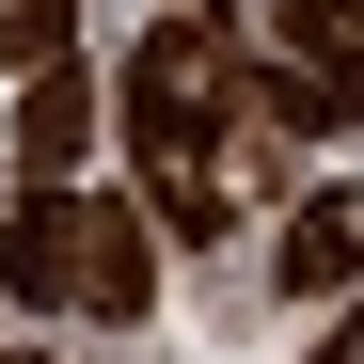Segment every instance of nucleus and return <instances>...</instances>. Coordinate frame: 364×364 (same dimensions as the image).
<instances>
[{
  "instance_id": "nucleus-5",
  "label": "nucleus",
  "mask_w": 364,
  "mask_h": 364,
  "mask_svg": "<svg viewBox=\"0 0 364 364\" xmlns=\"http://www.w3.org/2000/svg\"><path fill=\"white\" fill-rule=\"evenodd\" d=\"M80 301H95V317H143V301H159V254H143V206L127 191L80 206Z\"/></svg>"
},
{
  "instance_id": "nucleus-8",
  "label": "nucleus",
  "mask_w": 364,
  "mask_h": 364,
  "mask_svg": "<svg viewBox=\"0 0 364 364\" xmlns=\"http://www.w3.org/2000/svg\"><path fill=\"white\" fill-rule=\"evenodd\" d=\"M317 364H364V301H348V317H333V348H317Z\"/></svg>"
},
{
  "instance_id": "nucleus-9",
  "label": "nucleus",
  "mask_w": 364,
  "mask_h": 364,
  "mask_svg": "<svg viewBox=\"0 0 364 364\" xmlns=\"http://www.w3.org/2000/svg\"><path fill=\"white\" fill-rule=\"evenodd\" d=\"M0 364H32V348H0Z\"/></svg>"
},
{
  "instance_id": "nucleus-6",
  "label": "nucleus",
  "mask_w": 364,
  "mask_h": 364,
  "mask_svg": "<svg viewBox=\"0 0 364 364\" xmlns=\"http://www.w3.org/2000/svg\"><path fill=\"white\" fill-rule=\"evenodd\" d=\"M80 143H95V95H80L64 64H32V95H16V174H32V191H64Z\"/></svg>"
},
{
  "instance_id": "nucleus-2",
  "label": "nucleus",
  "mask_w": 364,
  "mask_h": 364,
  "mask_svg": "<svg viewBox=\"0 0 364 364\" xmlns=\"http://www.w3.org/2000/svg\"><path fill=\"white\" fill-rule=\"evenodd\" d=\"M269 48L317 80L333 127H364V0H269Z\"/></svg>"
},
{
  "instance_id": "nucleus-3",
  "label": "nucleus",
  "mask_w": 364,
  "mask_h": 364,
  "mask_svg": "<svg viewBox=\"0 0 364 364\" xmlns=\"http://www.w3.org/2000/svg\"><path fill=\"white\" fill-rule=\"evenodd\" d=\"M0 301H80V191L0 206Z\"/></svg>"
},
{
  "instance_id": "nucleus-7",
  "label": "nucleus",
  "mask_w": 364,
  "mask_h": 364,
  "mask_svg": "<svg viewBox=\"0 0 364 364\" xmlns=\"http://www.w3.org/2000/svg\"><path fill=\"white\" fill-rule=\"evenodd\" d=\"M64 32H80L64 0H0V48H16V64H64Z\"/></svg>"
},
{
  "instance_id": "nucleus-1",
  "label": "nucleus",
  "mask_w": 364,
  "mask_h": 364,
  "mask_svg": "<svg viewBox=\"0 0 364 364\" xmlns=\"http://www.w3.org/2000/svg\"><path fill=\"white\" fill-rule=\"evenodd\" d=\"M237 80H254V32L237 16H159L143 48H127V159L159 174V222L174 237H222V143H237Z\"/></svg>"
},
{
  "instance_id": "nucleus-4",
  "label": "nucleus",
  "mask_w": 364,
  "mask_h": 364,
  "mask_svg": "<svg viewBox=\"0 0 364 364\" xmlns=\"http://www.w3.org/2000/svg\"><path fill=\"white\" fill-rule=\"evenodd\" d=\"M269 269H285L301 301H348V285H364V191H301V206H285V254H269Z\"/></svg>"
}]
</instances>
